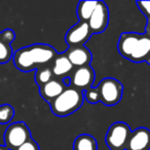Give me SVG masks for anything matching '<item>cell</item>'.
<instances>
[{"label":"cell","instance_id":"6da1fadb","mask_svg":"<svg viewBox=\"0 0 150 150\" xmlns=\"http://www.w3.org/2000/svg\"><path fill=\"white\" fill-rule=\"evenodd\" d=\"M57 52L48 44L36 43L25 46L13 52V61L16 68L23 72L37 70L42 66H50L57 57Z\"/></svg>","mask_w":150,"mask_h":150},{"label":"cell","instance_id":"7a4b0ae2","mask_svg":"<svg viewBox=\"0 0 150 150\" xmlns=\"http://www.w3.org/2000/svg\"><path fill=\"white\" fill-rule=\"evenodd\" d=\"M118 52L123 58L135 63L146 62L150 64V28L145 33H122L117 44Z\"/></svg>","mask_w":150,"mask_h":150},{"label":"cell","instance_id":"3957f363","mask_svg":"<svg viewBox=\"0 0 150 150\" xmlns=\"http://www.w3.org/2000/svg\"><path fill=\"white\" fill-rule=\"evenodd\" d=\"M84 92L68 86L66 90L50 104V110L56 116H69L77 111L83 104Z\"/></svg>","mask_w":150,"mask_h":150},{"label":"cell","instance_id":"277c9868","mask_svg":"<svg viewBox=\"0 0 150 150\" xmlns=\"http://www.w3.org/2000/svg\"><path fill=\"white\" fill-rule=\"evenodd\" d=\"M97 88L100 93V102L106 106L116 105L122 98L123 86L115 78H104L101 80Z\"/></svg>","mask_w":150,"mask_h":150},{"label":"cell","instance_id":"5b68a950","mask_svg":"<svg viewBox=\"0 0 150 150\" xmlns=\"http://www.w3.org/2000/svg\"><path fill=\"white\" fill-rule=\"evenodd\" d=\"M30 139H32L30 129L23 121L11 123L5 129L4 143L9 150H15Z\"/></svg>","mask_w":150,"mask_h":150},{"label":"cell","instance_id":"8992f818","mask_svg":"<svg viewBox=\"0 0 150 150\" xmlns=\"http://www.w3.org/2000/svg\"><path fill=\"white\" fill-rule=\"evenodd\" d=\"M132 131L125 122H115L109 127L105 137L106 144L110 150H125Z\"/></svg>","mask_w":150,"mask_h":150},{"label":"cell","instance_id":"52a82bcc","mask_svg":"<svg viewBox=\"0 0 150 150\" xmlns=\"http://www.w3.org/2000/svg\"><path fill=\"white\" fill-rule=\"evenodd\" d=\"M69 78H70V86L77 88L81 92H86V90L93 88L96 74L91 66H83L74 68Z\"/></svg>","mask_w":150,"mask_h":150},{"label":"cell","instance_id":"ba28073f","mask_svg":"<svg viewBox=\"0 0 150 150\" xmlns=\"http://www.w3.org/2000/svg\"><path fill=\"white\" fill-rule=\"evenodd\" d=\"M90 26L88 22L79 21L76 25L68 30L65 35V41L69 45V47H75V46L84 45L86 41L92 36Z\"/></svg>","mask_w":150,"mask_h":150},{"label":"cell","instance_id":"9c48e42d","mask_svg":"<svg viewBox=\"0 0 150 150\" xmlns=\"http://www.w3.org/2000/svg\"><path fill=\"white\" fill-rule=\"evenodd\" d=\"M109 23V11L104 1H98L88 24L92 34H100L106 30Z\"/></svg>","mask_w":150,"mask_h":150},{"label":"cell","instance_id":"30bf717a","mask_svg":"<svg viewBox=\"0 0 150 150\" xmlns=\"http://www.w3.org/2000/svg\"><path fill=\"white\" fill-rule=\"evenodd\" d=\"M125 150H150V129L138 127L132 132Z\"/></svg>","mask_w":150,"mask_h":150},{"label":"cell","instance_id":"8fae6325","mask_svg":"<svg viewBox=\"0 0 150 150\" xmlns=\"http://www.w3.org/2000/svg\"><path fill=\"white\" fill-rule=\"evenodd\" d=\"M67 58L71 62L74 68H79L83 66H90L93 60V54L90 50L84 45L75 46V47H69L65 52Z\"/></svg>","mask_w":150,"mask_h":150},{"label":"cell","instance_id":"7c38bea8","mask_svg":"<svg viewBox=\"0 0 150 150\" xmlns=\"http://www.w3.org/2000/svg\"><path fill=\"white\" fill-rule=\"evenodd\" d=\"M50 68H52L54 77L61 80H63L66 77H69L74 70V67L71 64L69 59L67 58L65 52L57 54L54 62L50 65Z\"/></svg>","mask_w":150,"mask_h":150},{"label":"cell","instance_id":"4fadbf2b","mask_svg":"<svg viewBox=\"0 0 150 150\" xmlns=\"http://www.w3.org/2000/svg\"><path fill=\"white\" fill-rule=\"evenodd\" d=\"M66 88L67 86L64 84L63 80L54 78L47 83L39 86V94L44 101L50 104L54 99L58 98L66 90Z\"/></svg>","mask_w":150,"mask_h":150},{"label":"cell","instance_id":"5bb4252c","mask_svg":"<svg viewBox=\"0 0 150 150\" xmlns=\"http://www.w3.org/2000/svg\"><path fill=\"white\" fill-rule=\"evenodd\" d=\"M97 148L96 139L88 134L79 135L73 142V150H97Z\"/></svg>","mask_w":150,"mask_h":150},{"label":"cell","instance_id":"9a60e30c","mask_svg":"<svg viewBox=\"0 0 150 150\" xmlns=\"http://www.w3.org/2000/svg\"><path fill=\"white\" fill-rule=\"evenodd\" d=\"M97 4H98V1H94V0H92V1H80L78 3L77 11H76L79 21L88 22Z\"/></svg>","mask_w":150,"mask_h":150},{"label":"cell","instance_id":"2e32d148","mask_svg":"<svg viewBox=\"0 0 150 150\" xmlns=\"http://www.w3.org/2000/svg\"><path fill=\"white\" fill-rule=\"evenodd\" d=\"M54 74L50 66H42L36 70L35 74V81L38 86H41L43 84L47 83L52 79H54Z\"/></svg>","mask_w":150,"mask_h":150},{"label":"cell","instance_id":"e0dca14e","mask_svg":"<svg viewBox=\"0 0 150 150\" xmlns=\"http://www.w3.org/2000/svg\"><path fill=\"white\" fill-rule=\"evenodd\" d=\"M15 116V109L11 105H0V125H8Z\"/></svg>","mask_w":150,"mask_h":150},{"label":"cell","instance_id":"ac0fdd59","mask_svg":"<svg viewBox=\"0 0 150 150\" xmlns=\"http://www.w3.org/2000/svg\"><path fill=\"white\" fill-rule=\"evenodd\" d=\"M13 57V50L11 45L0 41V64H5Z\"/></svg>","mask_w":150,"mask_h":150},{"label":"cell","instance_id":"d6986e66","mask_svg":"<svg viewBox=\"0 0 150 150\" xmlns=\"http://www.w3.org/2000/svg\"><path fill=\"white\" fill-rule=\"evenodd\" d=\"M84 100L91 104H96L100 102V93L97 88H91L84 92Z\"/></svg>","mask_w":150,"mask_h":150},{"label":"cell","instance_id":"ffe728a7","mask_svg":"<svg viewBox=\"0 0 150 150\" xmlns=\"http://www.w3.org/2000/svg\"><path fill=\"white\" fill-rule=\"evenodd\" d=\"M137 5L139 9L147 18V26L150 28V1H137Z\"/></svg>","mask_w":150,"mask_h":150},{"label":"cell","instance_id":"44dd1931","mask_svg":"<svg viewBox=\"0 0 150 150\" xmlns=\"http://www.w3.org/2000/svg\"><path fill=\"white\" fill-rule=\"evenodd\" d=\"M15 38L16 34L11 29H5L0 33V41H2L3 43L11 45V43L15 40Z\"/></svg>","mask_w":150,"mask_h":150},{"label":"cell","instance_id":"7402d4cb","mask_svg":"<svg viewBox=\"0 0 150 150\" xmlns=\"http://www.w3.org/2000/svg\"><path fill=\"white\" fill-rule=\"evenodd\" d=\"M15 150H40V148L35 140L30 139L29 141L24 143L23 145H21L20 147L16 148Z\"/></svg>","mask_w":150,"mask_h":150},{"label":"cell","instance_id":"603a6c76","mask_svg":"<svg viewBox=\"0 0 150 150\" xmlns=\"http://www.w3.org/2000/svg\"><path fill=\"white\" fill-rule=\"evenodd\" d=\"M0 150H9L5 145H0Z\"/></svg>","mask_w":150,"mask_h":150},{"label":"cell","instance_id":"cb8c5ba5","mask_svg":"<svg viewBox=\"0 0 150 150\" xmlns=\"http://www.w3.org/2000/svg\"><path fill=\"white\" fill-rule=\"evenodd\" d=\"M0 33H1V32H0Z\"/></svg>","mask_w":150,"mask_h":150}]
</instances>
